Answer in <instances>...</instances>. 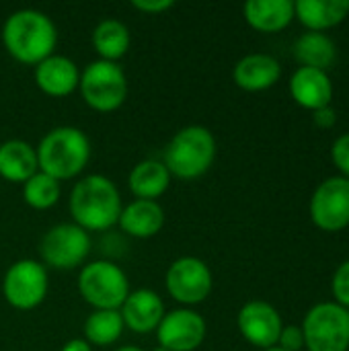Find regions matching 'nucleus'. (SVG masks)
<instances>
[{"label": "nucleus", "mask_w": 349, "mask_h": 351, "mask_svg": "<svg viewBox=\"0 0 349 351\" xmlns=\"http://www.w3.org/2000/svg\"><path fill=\"white\" fill-rule=\"evenodd\" d=\"M300 329L309 351L349 350V311L335 302L315 304L306 313Z\"/></svg>", "instance_id": "7"}, {"label": "nucleus", "mask_w": 349, "mask_h": 351, "mask_svg": "<svg viewBox=\"0 0 349 351\" xmlns=\"http://www.w3.org/2000/svg\"><path fill=\"white\" fill-rule=\"evenodd\" d=\"M171 173L160 160H140L128 177V187L136 199L156 202L171 185Z\"/></svg>", "instance_id": "22"}, {"label": "nucleus", "mask_w": 349, "mask_h": 351, "mask_svg": "<svg viewBox=\"0 0 349 351\" xmlns=\"http://www.w3.org/2000/svg\"><path fill=\"white\" fill-rule=\"evenodd\" d=\"M2 43L16 62L37 66L45 58L53 56L58 29L45 12L21 8L6 16L2 25Z\"/></svg>", "instance_id": "1"}, {"label": "nucleus", "mask_w": 349, "mask_h": 351, "mask_svg": "<svg viewBox=\"0 0 349 351\" xmlns=\"http://www.w3.org/2000/svg\"><path fill=\"white\" fill-rule=\"evenodd\" d=\"M206 321L191 308H175L165 313L156 327V341L169 351H195L206 339Z\"/></svg>", "instance_id": "12"}, {"label": "nucleus", "mask_w": 349, "mask_h": 351, "mask_svg": "<svg viewBox=\"0 0 349 351\" xmlns=\"http://www.w3.org/2000/svg\"><path fill=\"white\" fill-rule=\"evenodd\" d=\"M282 76L280 62L269 53H249L241 58L232 70V78L239 88L249 93H261L272 88Z\"/></svg>", "instance_id": "17"}, {"label": "nucleus", "mask_w": 349, "mask_h": 351, "mask_svg": "<svg viewBox=\"0 0 349 351\" xmlns=\"http://www.w3.org/2000/svg\"><path fill=\"white\" fill-rule=\"evenodd\" d=\"M311 218L325 232H339L349 226V179L329 177L311 197Z\"/></svg>", "instance_id": "11"}, {"label": "nucleus", "mask_w": 349, "mask_h": 351, "mask_svg": "<svg viewBox=\"0 0 349 351\" xmlns=\"http://www.w3.org/2000/svg\"><path fill=\"white\" fill-rule=\"evenodd\" d=\"M265 351H284V350H280V348H272V350H265Z\"/></svg>", "instance_id": "35"}, {"label": "nucleus", "mask_w": 349, "mask_h": 351, "mask_svg": "<svg viewBox=\"0 0 349 351\" xmlns=\"http://www.w3.org/2000/svg\"><path fill=\"white\" fill-rule=\"evenodd\" d=\"M152 351H169V350H165V348H160V346H156V348H154V350Z\"/></svg>", "instance_id": "34"}, {"label": "nucleus", "mask_w": 349, "mask_h": 351, "mask_svg": "<svg viewBox=\"0 0 349 351\" xmlns=\"http://www.w3.org/2000/svg\"><path fill=\"white\" fill-rule=\"evenodd\" d=\"M290 95L300 107L315 113L331 105L333 82L325 70L300 66L290 78Z\"/></svg>", "instance_id": "16"}, {"label": "nucleus", "mask_w": 349, "mask_h": 351, "mask_svg": "<svg viewBox=\"0 0 349 351\" xmlns=\"http://www.w3.org/2000/svg\"><path fill=\"white\" fill-rule=\"evenodd\" d=\"M115 351H144V350H140V348H136V346H123V348H117Z\"/></svg>", "instance_id": "33"}, {"label": "nucleus", "mask_w": 349, "mask_h": 351, "mask_svg": "<svg viewBox=\"0 0 349 351\" xmlns=\"http://www.w3.org/2000/svg\"><path fill=\"white\" fill-rule=\"evenodd\" d=\"M331 292H333L335 304L349 311V261H344L335 269L333 280H331Z\"/></svg>", "instance_id": "27"}, {"label": "nucleus", "mask_w": 349, "mask_h": 351, "mask_svg": "<svg viewBox=\"0 0 349 351\" xmlns=\"http://www.w3.org/2000/svg\"><path fill=\"white\" fill-rule=\"evenodd\" d=\"M35 150L39 171L56 181L78 177L91 160V140L80 128L74 125L49 130Z\"/></svg>", "instance_id": "3"}, {"label": "nucleus", "mask_w": 349, "mask_h": 351, "mask_svg": "<svg viewBox=\"0 0 349 351\" xmlns=\"http://www.w3.org/2000/svg\"><path fill=\"white\" fill-rule=\"evenodd\" d=\"M49 290L47 269L33 259L14 261L2 280V294L6 302L16 311H33L37 308Z\"/></svg>", "instance_id": "9"}, {"label": "nucleus", "mask_w": 349, "mask_h": 351, "mask_svg": "<svg viewBox=\"0 0 349 351\" xmlns=\"http://www.w3.org/2000/svg\"><path fill=\"white\" fill-rule=\"evenodd\" d=\"M91 234L74 222H62L51 226L41 243L39 255L45 265L53 269H76L91 253Z\"/></svg>", "instance_id": "8"}, {"label": "nucleus", "mask_w": 349, "mask_h": 351, "mask_svg": "<svg viewBox=\"0 0 349 351\" xmlns=\"http://www.w3.org/2000/svg\"><path fill=\"white\" fill-rule=\"evenodd\" d=\"M132 45V33L125 23L117 19H105L93 29V47L99 60L115 62L121 60Z\"/></svg>", "instance_id": "23"}, {"label": "nucleus", "mask_w": 349, "mask_h": 351, "mask_svg": "<svg viewBox=\"0 0 349 351\" xmlns=\"http://www.w3.org/2000/svg\"><path fill=\"white\" fill-rule=\"evenodd\" d=\"M349 14V0H298L294 2V19L309 31L323 33L337 27Z\"/></svg>", "instance_id": "20"}, {"label": "nucleus", "mask_w": 349, "mask_h": 351, "mask_svg": "<svg viewBox=\"0 0 349 351\" xmlns=\"http://www.w3.org/2000/svg\"><path fill=\"white\" fill-rule=\"evenodd\" d=\"M294 56L300 62V66L317 68V70L327 72V68L333 66V62L337 58V45L327 33L309 31V33H304V35H300L296 39Z\"/></svg>", "instance_id": "24"}, {"label": "nucleus", "mask_w": 349, "mask_h": 351, "mask_svg": "<svg viewBox=\"0 0 349 351\" xmlns=\"http://www.w3.org/2000/svg\"><path fill=\"white\" fill-rule=\"evenodd\" d=\"M216 138L204 125H187L179 130L165 148L163 165L181 181H195L204 177L216 160Z\"/></svg>", "instance_id": "4"}, {"label": "nucleus", "mask_w": 349, "mask_h": 351, "mask_svg": "<svg viewBox=\"0 0 349 351\" xmlns=\"http://www.w3.org/2000/svg\"><path fill=\"white\" fill-rule=\"evenodd\" d=\"M121 195L117 185L105 175L82 177L70 193V214L76 226L86 232H107L121 216Z\"/></svg>", "instance_id": "2"}, {"label": "nucleus", "mask_w": 349, "mask_h": 351, "mask_svg": "<svg viewBox=\"0 0 349 351\" xmlns=\"http://www.w3.org/2000/svg\"><path fill=\"white\" fill-rule=\"evenodd\" d=\"M62 195V187L60 181H56L53 177L37 171L27 183H23V197L27 202L29 208L33 210H49L58 204Z\"/></svg>", "instance_id": "26"}, {"label": "nucleus", "mask_w": 349, "mask_h": 351, "mask_svg": "<svg viewBox=\"0 0 349 351\" xmlns=\"http://www.w3.org/2000/svg\"><path fill=\"white\" fill-rule=\"evenodd\" d=\"M165 210L158 202L148 199H134L121 210L119 228L123 234L134 239H150L156 237L165 226Z\"/></svg>", "instance_id": "18"}, {"label": "nucleus", "mask_w": 349, "mask_h": 351, "mask_svg": "<svg viewBox=\"0 0 349 351\" xmlns=\"http://www.w3.org/2000/svg\"><path fill=\"white\" fill-rule=\"evenodd\" d=\"M237 325L245 341L259 350H272L278 348L280 333L284 329L280 313L263 300H251L247 302L237 317Z\"/></svg>", "instance_id": "13"}, {"label": "nucleus", "mask_w": 349, "mask_h": 351, "mask_svg": "<svg viewBox=\"0 0 349 351\" xmlns=\"http://www.w3.org/2000/svg\"><path fill=\"white\" fill-rule=\"evenodd\" d=\"M39 171L37 150L25 140L0 144V177L8 183H27Z\"/></svg>", "instance_id": "19"}, {"label": "nucleus", "mask_w": 349, "mask_h": 351, "mask_svg": "<svg viewBox=\"0 0 349 351\" xmlns=\"http://www.w3.org/2000/svg\"><path fill=\"white\" fill-rule=\"evenodd\" d=\"M132 6L146 14H160L175 6L173 0H132Z\"/></svg>", "instance_id": "30"}, {"label": "nucleus", "mask_w": 349, "mask_h": 351, "mask_svg": "<svg viewBox=\"0 0 349 351\" xmlns=\"http://www.w3.org/2000/svg\"><path fill=\"white\" fill-rule=\"evenodd\" d=\"M62 351H93L91 350V343L82 337H78V339H70V341H66L64 343V348H62Z\"/></svg>", "instance_id": "32"}, {"label": "nucleus", "mask_w": 349, "mask_h": 351, "mask_svg": "<svg viewBox=\"0 0 349 351\" xmlns=\"http://www.w3.org/2000/svg\"><path fill=\"white\" fill-rule=\"evenodd\" d=\"M80 70L74 60L66 56H49L35 66V84L47 97L62 99L72 95L78 88Z\"/></svg>", "instance_id": "15"}, {"label": "nucleus", "mask_w": 349, "mask_h": 351, "mask_svg": "<svg viewBox=\"0 0 349 351\" xmlns=\"http://www.w3.org/2000/svg\"><path fill=\"white\" fill-rule=\"evenodd\" d=\"M78 88L93 111L111 113L117 111L128 97V78L119 64L95 60L80 72Z\"/></svg>", "instance_id": "6"}, {"label": "nucleus", "mask_w": 349, "mask_h": 351, "mask_svg": "<svg viewBox=\"0 0 349 351\" xmlns=\"http://www.w3.org/2000/svg\"><path fill=\"white\" fill-rule=\"evenodd\" d=\"M278 348L284 351H300L304 348V335L302 329L296 325H288L282 329L280 339H278Z\"/></svg>", "instance_id": "29"}, {"label": "nucleus", "mask_w": 349, "mask_h": 351, "mask_svg": "<svg viewBox=\"0 0 349 351\" xmlns=\"http://www.w3.org/2000/svg\"><path fill=\"white\" fill-rule=\"evenodd\" d=\"M123 319L119 311H95L84 321V339L91 346H113L123 335Z\"/></svg>", "instance_id": "25"}, {"label": "nucleus", "mask_w": 349, "mask_h": 351, "mask_svg": "<svg viewBox=\"0 0 349 351\" xmlns=\"http://www.w3.org/2000/svg\"><path fill=\"white\" fill-rule=\"evenodd\" d=\"M119 313H121L125 329L138 335H146V333L156 331V327L160 325L165 317V302L154 290L140 288L128 294Z\"/></svg>", "instance_id": "14"}, {"label": "nucleus", "mask_w": 349, "mask_h": 351, "mask_svg": "<svg viewBox=\"0 0 349 351\" xmlns=\"http://www.w3.org/2000/svg\"><path fill=\"white\" fill-rule=\"evenodd\" d=\"M331 160L341 177L349 179V134L339 136L331 146Z\"/></svg>", "instance_id": "28"}, {"label": "nucleus", "mask_w": 349, "mask_h": 351, "mask_svg": "<svg viewBox=\"0 0 349 351\" xmlns=\"http://www.w3.org/2000/svg\"><path fill=\"white\" fill-rule=\"evenodd\" d=\"M165 286L169 296L177 300L183 306H193L204 302L212 288H214V278L212 269L208 263L200 257H179L171 263L167 269Z\"/></svg>", "instance_id": "10"}, {"label": "nucleus", "mask_w": 349, "mask_h": 351, "mask_svg": "<svg viewBox=\"0 0 349 351\" xmlns=\"http://www.w3.org/2000/svg\"><path fill=\"white\" fill-rule=\"evenodd\" d=\"M78 292L95 311H119L132 290L125 271L117 263L99 259L80 269Z\"/></svg>", "instance_id": "5"}, {"label": "nucleus", "mask_w": 349, "mask_h": 351, "mask_svg": "<svg viewBox=\"0 0 349 351\" xmlns=\"http://www.w3.org/2000/svg\"><path fill=\"white\" fill-rule=\"evenodd\" d=\"M315 123L319 125V128H323V130H331L333 125H335V121H337V115H335V109L329 105V107H323V109H319V111H315Z\"/></svg>", "instance_id": "31"}, {"label": "nucleus", "mask_w": 349, "mask_h": 351, "mask_svg": "<svg viewBox=\"0 0 349 351\" xmlns=\"http://www.w3.org/2000/svg\"><path fill=\"white\" fill-rule=\"evenodd\" d=\"M245 21L249 27L261 33L284 31L294 19L292 0H249L243 6Z\"/></svg>", "instance_id": "21"}]
</instances>
